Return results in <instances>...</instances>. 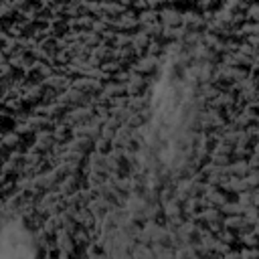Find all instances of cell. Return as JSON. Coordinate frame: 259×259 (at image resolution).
I'll list each match as a JSON object with an SVG mask.
<instances>
[{"label":"cell","instance_id":"3957f363","mask_svg":"<svg viewBox=\"0 0 259 259\" xmlns=\"http://www.w3.org/2000/svg\"><path fill=\"white\" fill-rule=\"evenodd\" d=\"M67 148L77 150V152H81L83 156H89V154L95 150V140H91V138H87V136H75V138L67 144Z\"/></svg>","mask_w":259,"mask_h":259},{"label":"cell","instance_id":"277c9868","mask_svg":"<svg viewBox=\"0 0 259 259\" xmlns=\"http://www.w3.org/2000/svg\"><path fill=\"white\" fill-rule=\"evenodd\" d=\"M71 77L69 75H57V73H53V75H49L42 83L47 85V87H51V89H55L57 93H63L65 89H69L71 87Z\"/></svg>","mask_w":259,"mask_h":259},{"label":"cell","instance_id":"6da1fadb","mask_svg":"<svg viewBox=\"0 0 259 259\" xmlns=\"http://www.w3.org/2000/svg\"><path fill=\"white\" fill-rule=\"evenodd\" d=\"M158 69H160V59L158 57H152V55H144V57H140L134 65H132V73H138V75H142V77H152V75H156L158 73Z\"/></svg>","mask_w":259,"mask_h":259},{"label":"cell","instance_id":"7a4b0ae2","mask_svg":"<svg viewBox=\"0 0 259 259\" xmlns=\"http://www.w3.org/2000/svg\"><path fill=\"white\" fill-rule=\"evenodd\" d=\"M158 16H160L158 22H160L162 26H174V28L182 26V12H178V10L172 8V6L158 10Z\"/></svg>","mask_w":259,"mask_h":259},{"label":"cell","instance_id":"52a82bcc","mask_svg":"<svg viewBox=\"0 0 259 259\" xmlns=\"http://www.w3.org/2000/svg\"><path fill=\"white\" fill-rule=\"evenodd\" d=\"M111 150H113V142H111V140H107V138H103V136H99V138L95 140V152H97V154L109 156Z\"/></svg>","mask_w":259,"mask_h":259},{"label":"cell","instance_id":"5b68a950","mask_svg":"<svg viewBox=\"0 0 259 259\" xmlns=\"http://www.w3.org/2000/svg\"><path fill=\"white\" fill-rule=\"evenodd\" d=\"M26 123H28L36 134H40V132H53L55 125H57V123H55L53 119H49L47 115H36V113H32Z\"/></svg>","mask_w":259,"mask_h":259},{"label":"cell","instance_id":"8992f818","mask_svg":"<svg viewBox=\"0 0 259 259\" xmlns=\"http://www.w3.org/2000/svg\"><path fill=\"white\" fill-rule=\"evenodd\" d=\"M53 138H55V142L67 146V144L75 138V127L69 125V123H65V121H61V123L55 125V130H53Z\"/></svg>","mask_w":259,"mask_h":259}]
</instances>
